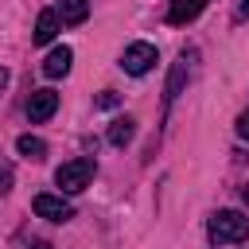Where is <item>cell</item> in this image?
Wrapping results in <instances>:
<instances>
[{"instance_id": "obj_1", "label": "cell", "mask_w": 249, "mask_h": 249, "mask_svg": "<svg viewBox=\"0 0 249 249\" xmlns=\"http://www.w3.org/2000/svg\"><path fill=\"white\" fill-rule=\"evenodd\" d=\"M249 237V218L241 210H218L210 218V241L214 245H233Z\"/></svg>"}, {"instance_id": "obj_2", "label": "cell", "mask_w": 249, "mask_h": 249, "mask_svg": "<svg viewBox=\"0 0 249 249\" xmlns=\"http://www.w3.org/2000/svg\"><path fill=\"white\" fill-rule=\"evenodd\" d=\"M93 171H97V163H93L89 156H78V160H66V163L54 171V183H58L66 195H78V191H86V187H89Z\"/></svg>"}, {"instance_id": "obj_3", "label": "cell", "mask_w": 249, "mask_h": 249, "mask_svg": "<svg viewBox=\"0 0 249 249\" xmlns=\"http://www.w3.org/2000/svg\"><path fill=\"white\" fill-rule=\"evenodd\" d=\"M121 66H124V74H132V78L148 74V70L156 66V47H152V43H132V47H124Z\"/></svg>"}, {"instance_id": "obj_4", "label": "cell", "mask_w": 249, "mask_h": 249, "mask_svg": "<svg viewBox=\"0 0 249 249\" xmlns=\"http://www.w3.org/2000/svg\"><path fill=\"white\" fill-rule=\"evenodd\" d=\"M35 214L39 218H47V222H70L74 218V206L62 198V195H35Z\"/></svg>"}, {"instance_id": "obj_5", "label": "cell", "mask_w": 249, "mask_h": 249, "mask_svg": "<svg viewBox=\"0 0 249 249\" xmlns=\"http://www.w3.org/2000/svg\"><path fill=\"white\" fill-rule=\"evenodd\" d=\"M54 109H58V93H54V89H35L31 101H27V117H31L35 124H39V121H51Z\"/></svg>"}, {"instance_id": "obj_6", "label": "cell", "mask_w": 249, "mask_h": 249, "mask_svg": "<svg viewBox=\"0 0 249 249\" xmlns=\"http://www.w3.org/2000/svg\"><path fill=\"white\" fill-rule=\"evenodd\" d=\"M70 62H74V51L62 43V47H54V51L43 58V74H47V78H62V74L70 70Z\"/></svg>"}, {"instance_id": "obj_7", "label": "cell", "mask_w": 249, "mask_h": 249, "mask_svg": "<svg viewBox=\"0 0 249 249\" xmlns=\"http://www.w3.org/2000/svg\"><path fill=\"white\" fill-rule=\"evenodd\" d=\"M202 8L206 0H167V23H191Z\"/></svg>"}, {"instance_id": "obj_8", "label": "cell", "mask_w": 249, "mask_h": 249, "mask_svg": "<svg viewBox=\"0 0 249 249\" xmlns=\"http://www.w3.org/2000/svg\"><path fill=\"white\" fill-rule=\"evenodd\" d=\"M58 23H62L58 12H54V8H43L39 19H35V35H31V39H35V43H51V39L58 35Z\"/></svg>"}, {"instance_id": "obj_9", "label": "cell", "mask_w": 249, "mask_h": 249, "mask_svg": "<svg viewBox=\"0 0 249 249\" xmlns=\"http://www.w3.org/2000/svg\"><path fill=\"white\" fill-rule=\"evenodd\" d=\"M58 19L62 23H86V16H89V0H58Z\"/></svg>"}, {"instance_id": "obj_10", "label": "cell", "mask_w": 249, "mask_h": 249, "mask_svg": "<svg viewBox=\"0 0 249 249\" xmlns=\"http://www.w3.org/2000/svg\"><path fill=\"white\" fill-rule=\"evenodd\" d=\"M132 136H136V121H132V117H117V121L109 124V144H113V148H124Z\"/></svg>"}, {"instance_id": "obj_11", "label": "cell", "mask_w": 249, "mask_h": 249, "mask_svg": "<svg viewBox=\"0 0 249 249\" xmlns=\"http://www.w3.org/2000/svg\"><path fill=\"white\" fill-rule=\"evenodd\" d=\"M183 82H187V54L175 62V70H171V78H167V89H163V101L171 105L175 97H179V89H183Z\"/></svg>"}, {"instance_id": "obj_12", "label": "cell", "mask_w": 249, "mask_h": 249, "mask_svg": "<svg viewBox=\"0 0 249 249\" xmlns=\"http://www.w3.org/2000/svg\"><path fill=\"white\" fill-rule=\"evenodd\" d=\"M16 148H19V156H27V160H43V156H47V144H43L39 136H19Z\"/></svg>"}, {"instance_id": "obj_13", "label": "cell", "mask_w": 249, "mask_h": 249, "mask_svg": "<svg viewBox=\"0 0 249 249\" xmlns=\"http://www.w3.org/2000/svg\"><path fill=\"white\" fill-rule=\"evenodd\" d=\"M117 101H121V97H117L113 89H105V93H97V105H101V109H113Z\"/></svg>"}, {"instance_id": "obj_14", "label": "cell", "mask_w": 249, "mask_h": 249, "mask_svg": "<svg viewBox=\"0 0 249 249\" xmlns=\"http://www.w3.org/2000/svg\"><path fill=\"white\" fill-rule=\"evenodd\" d=\"M237 136H241V140H249V109L237 117Z\"/></svg>"}, {"instance_id": "obj_15", "label": "cell", "mask_w": 249, "mask_h": 249, "mask_svg": "<svg viewBox=\"0 0 249 249\" xmlns=\"http://www.w3.org/2000/svg\"><path fill=\"white\" fill-rule=\"evenodd\" d=\"M8 191H12V171L4 167V171H0V195H8Z\"/></svg>"}, {"instance_id": "obj_16", "label": "cell", "mask_w": 249, "mask_h": 249, "mask_svg": "<svg viewBox=\"0 0 249 249\" xmlns=\"http://www.w3.org/2000/svg\"><path fill=\"white\" fill-rule=\"evenodd\" d=\"M4 86H8V70H0V89H4Z\"/></svg>"}, {"instance_id": "obj_17", "label": "cell", "mask_w": 249, "mask_h": 249, "mask_svg": "<svg viewBox=\"0 0 249 249\" xmlns=\"http://www.w3.org/2000/svg\"><path fill=\"white\" fill-rule=\"evenodd\" d=\"M27 249H51V245H47V241H35V245H27Z\"/></svg>"}, {"instance_id": "obj_18", "label": "cell", "mask_w": 249, "mask_h": 249, "mask_svg": "<svg viewBox=\"0 0 249 249\" xmlns=\"http://www.w3.org/2000/svg\"><path fill=\"white\" fill-rule=\"evenodd\" d=\"M241 16H249V0H241Z\"/></svg>"}]
</instances>
